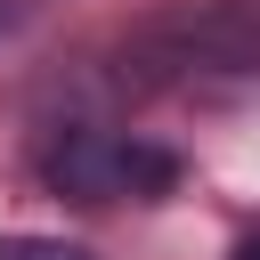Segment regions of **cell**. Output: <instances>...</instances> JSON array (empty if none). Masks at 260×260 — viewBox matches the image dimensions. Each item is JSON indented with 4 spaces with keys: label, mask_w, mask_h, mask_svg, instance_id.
Here are the masks:
<instances>
[{
    "label": "cell",
    "mask_w": 260,
    "mask_h": 260,
    "mask_svg": "<svg viewBox=\"0 0 260 260\" xmlns=\"http://www.w3.org/2000/svg\"><path fill=\"white\" fill-rule=\"evenodd\" d=\"M236 260H260V244H244V252H236Z\"/></svg>",
    "instance_id": "2"
},
{
    "label": "cell",
    "mask_w": 260,
    "mask_h": 260,
    "mask_svg": "<svg viewBox=\"0 0 260 260\" xmlns=\"http://www.w3.org/2000/svg\"><path fill=\"white\" fill-rule=\"evenodd\" d=\"M0 260H89V252H73V244H57V236H8Z\"/></svg>",
    "instance_id": "1"
}]
</instances>
